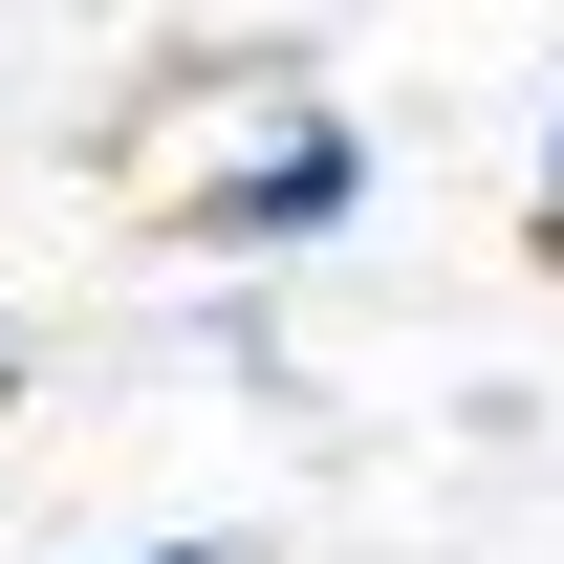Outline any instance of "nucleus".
I'll use <instances>...</instances> for the list:
<instances>
[{"instance_id":"f257e3e1","label":"nucleus","mask_w":564,"mask_h":564,"mask_svg":"<svg viewBox=\"0 0 564 564\" xmlns=\"http://www.w3.org/2000/svg\"><path fill=\"white\" fill-rule=\"evenodd\" d=\"M348 217H369V131H348V109H282L261 152L196 174V239H217V261H304V239H348Z\"/></svg>"},{"instance_id":"f03ea898","label":"nucleus","mask_w":564,"mask_h":564,"mask_svg":"<svg viewBox=\"0 0 564 564\" xmlns=\"http://www.w3.org/2000/svg\"><path fill=\"white\" fill-rule=\"evenodd\" d=\"M543 261H564V109H543Z\"/></svg>"},{"instance_id":"7ed1b4c3","label":"nucleus","mask_w":564,"mask_h":564,"mask_svg":"<svg viewBox=\"0 0 564 564\" xmlns=\"http://www.w3.org/2000/svg\"><path fill=\"white\" fill-rule=\"evenodd\" d=\"M131 564H239V543H196V521H174V543H131Z\"/></svg>"}]
</instances>
